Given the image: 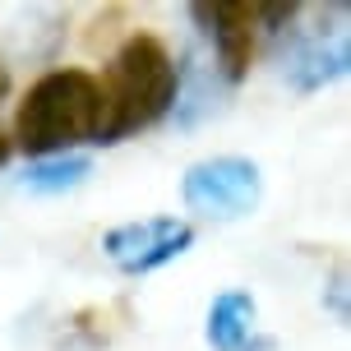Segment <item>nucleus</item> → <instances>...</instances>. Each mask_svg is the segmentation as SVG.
I'll list each match as a JSON object with an SVG mask.
<instances>
[{"instance_id": "nucleus-1", "label": "nucleus", "mask_w": 351, "mask_h": 351, "mask_svg": "<svg viewBox=\"0 0 351 351\" xmlns=\"http://www.w3.org/2000/svg\"><path fill=\"white\" fill-rule=\"evenodd\" d=\"M97 88H102L97 143H121L148 125H158L180 102V65L162 37L134 33L111 56L106 79H97Z\"/></svg>"}, {"instance_id": "nucleus-2", "label": "nucleus", "mask_w": 351, "mask_h": 351, "mask_svg": "<svg viewBox=\"0 0 351 351\" xmlns=\"http://www.w3.org/2000/svg\"><path fill=\"white\" fill-rule=\"evenodd\" d=\"M102 125V88L97 74L88 70H47L37 79L14 111L10 148L28 153L33 162L42 158H65L79 143H97Z\"/></svg>"}, {"instance_id": "nucleus-3", "label": "nucleus", "mask_w": 351, "mask_h": 351, "mask_svg": "<svg viewBox=\"0 0 351 351\" xmlns=\"http://www.w3.org/2000/svg\"><path fill=\"white\" fill-rule=\"evenodd\" d=\"M180 194H185V208L199 213V217L236 222V217H245V213L259 208V194H263L259 162L236 158V153L204 158V162H194L190 171H185Z\"/></svg>"}, {"instance_id": "nucleus-4", "label": "nucleus", "mask_w": 351, "mask_h": 351, "mask_svg": "<svg viewBox=\"0 0 351 351\" xmlns=\"http://www.w3.org/2000/svg\"><path fill=\"white\" fill-rule=\"evenodd\" d=\"M190 245H194V227L180 222V217H139V222H121L102 236L106 259L130 278L180 259Z\"/></svg>"}, {"instance_id": "nucleus-5", "label": "nucleus", "mask_w": 351, "mask_h": 351, "mask_svg": "<svg viewBox=\"0 0 351 351\" xmlns=\"http://www.w3.org/2000/svg\"><path fill=\"white\" fill-rule=\"evenodd\" d=\"M351 65L347 47V14L333 19V28H291V47L282 56V74L296 93H315V88L342 79Z\"/></svg>"}, {"instance_id": "nucleus-6", "label": "nucleus", "mask_w": 351, "mask_h": 351, "mask_svg": "<svg viewBox=\"0 0 351 351\" xmlns=\"http://www.w3.org/2000/svg\"><path fill=\"white\" fill-rule=\"evenodd\" d=\"M194 19L204 23V37L213 42L217 56V74L227 84H241L254 60V33H259V14L245 0H217V5H194Z\"/></svg>"}, {"instance_id": "nucleus-7", "label": "nucleus", "mask_w": 351, "mask_h": 351, "mask_svg": "<svg viewBox=\"0 0 351 351\" xmlns=\"http://www.w3.org/2000/svg\"><path fill=\"white\" fill-rule=\"evenodd\" d=\"M208 347L213 351H268L273 342L259 337V300L250 291H222L208 305Z\"/></svg>"}, {"instance_id": "nucleus-8", "label": "nucleus", "mask_w": 351, "mask_h": 351, "mask_svg": "<svg viewBox=\"0 0 351 351\" xmlns=\"http://www.w3.org/2000/svg\"><path fill=\"white\" fill-rule=\"evenodd\" d=\"M88 158H74V153H65V158H42V162H28V171H23V190L28 194H65L74 190V185H84L88 180Z\"/></svg>"}, {"instance_id": "nucleus-9", "label": "nucleus", "mask_w": 351, "mask_h": 351, "mask_svg": "<svg viewBox=\"0 0 351 351\" xmlns=\"http://www.w3.org/2000/svg\"><path fill=\"white\" fill-rule=\"evenodd\" d=\"M5 93H10V70H5V60H0V102H5ZM10 158V130L0 125V167Z\"/></svg>"}, {"instance_id": "nucleus-10", "label": "nucleus", "mask_w": 351, "mask_h": 351, "mask_svg": "<svg viewBox=\"0 0 351 351\" xmlns=\"http://www.w3.org/2000/svg\"><path fill=\"white\" fill-rule=\"evenodd\" d=\"M333 315L347 319V273H342V268L333 273Z\"/></svg>"}]
</instances>
